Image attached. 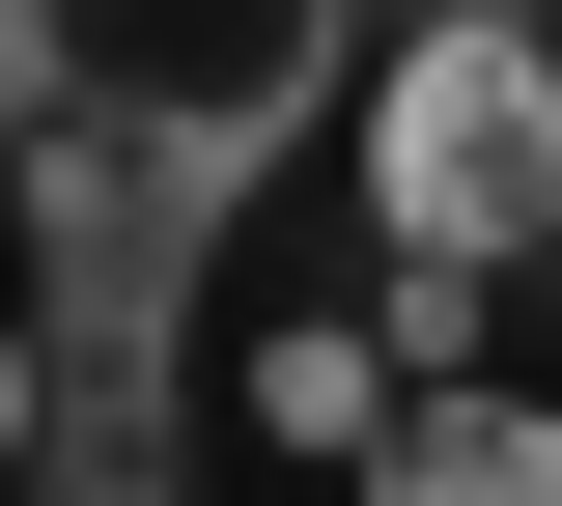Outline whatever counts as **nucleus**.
I'll return each mask as SVG.
<instances>
[{
    "label": "nucleus",
    "instance_id": "nucleus-1",
    "mask_svg": "<svg viewBox=\"0 0 562 506\" xmlns=\"http://www.w3.org/2000/svg\"><path fill=\"white\" fill-rule=\"evenodd\" d=\"M338 85H366V0H0V142H140L198 198L338 142Z\"/></svg>",
    "mask_w": 562,
    "mask_h": 506
},
{
    "label": "nucleus",
    "instance_id": "nucleus-2",
    "mask_svg": "<svg viewBox=\"0 0 562 506\" xmlns=\"http://www.w3.org/2000/svg\"><path fill=\"white\" fill-rule=\"evenodd\" d=\"M366 254H450V282H535L562 254V0H394L338 85Z\"/></svg>",
    "mask_w": 562,
    "mask_h": 506
},
{
    "label": "nucleus",
    "instance_id": "nucleus-3",
    "mask_svg": "<svg viewBox=\"0 0 562 506\" xmlns=\"http://www.w3.org/2000/svg\"><path fill=\"white\" fill-rule=\"evenodd\" d=\"M0 282H29V338L57 366H198V282H225V225L254 198H198V169H140V142H0Z\"/></svg>",
    "mask_w": 562,
    "mask_h": 506
},
{
    "label": "nucleus",
    "instance_id": "nucleus-4",
    "mask_svg": "<svg viewBox=\"0 0 562 506\" xmlns=\"http://www.w3.org/2000/svg\"><path fill=\"white\" fill-rule=\"evenodd\" d=\"M338 506H562V394H506V366L479 394H394V450H366Z\"/></svg>",
    "mask_w": 562,
    "mask_h": 506
},
{
    "label": "nucleus",
    "instance_id": "nucleus-5",
    "mask_svg": "<svg viewBox=\"0 0 562 506\" xmlns=\"http://www.w3.org/2000/svg\"><path fill=\"white\" fill-rule=\"evenodd\" d=\"M29 506H198V366H57Z\"/></svg>",
    "mask_w": 562,
    "mask_h": 506
},
{
    "label": "nucleus",
    "instance_id": "nucleus-6",
    "mask_svg": "<svg viewBox=\"0 0 562 506\" xmlns=\"http://www.w3.org/2000/svg\"><path fill=\"white\" fill-rule=\"evenodd\" d=\"M254 450H338L366 479V450H394V310H281L254 338Z\"/></svg>",
    "mask_w": 562,
    "mask_h": 506
},
{
    "label": "nucleus",
    "instance_id": "nucleus-7",
    "mask_svg": "<svg viewBox=\"0 0 562 506\" xmlns=\"http://www.w3.org/2000/svg\"><path fill=\"white\" fill-rule=\"evenodd\" d=\"M29 450H57V338H29V282H0V506H29Z\"/></svg>",
    "mask_w": 562,
    "mask_h": 506
}]
</instances>
